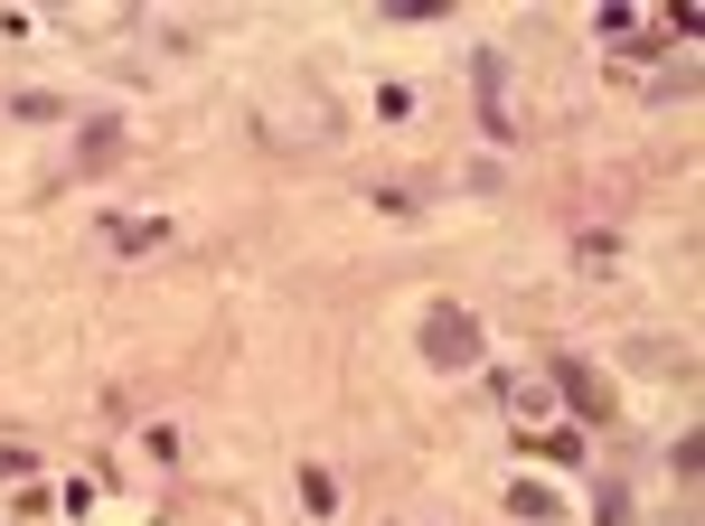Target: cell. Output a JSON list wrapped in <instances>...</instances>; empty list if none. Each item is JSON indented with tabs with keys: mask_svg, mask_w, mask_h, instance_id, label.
Here are the masks:
<instances>
[{
	"mask_svg": "<svg viewBox=\"0 0 705 526\" xmlns=\"http://www.w3.org/2000/svg\"><path fill=\"white\" fill-rule=\"evenodd\" d=\"M470 348H480V329H470V320H433V358H470Z\"/></svg>",
	"mask_w": 705,
	"mask_h": 526,
	"instance_id": "cell-1",
	"label": "cell"
},
{
	"mask_svg": "<svg viewBox=\"0 0 705 526\" xmlns=\"http://www.w3.org/2000/svg\"><path fill=\"white\" fill-rule=\"evenodd\" d=\"M113 142H123V123H85V151H75V161L104 169V161H113Z\"/></svg>",
	"mask_w": 705,
	"mask_h": 526,
	"instance_id": "cell-2",
	"label": "cell"
}]
</instances>
